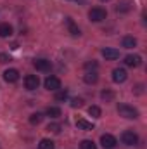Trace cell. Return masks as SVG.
Wrapping results in <instances>:
<instances>
[{"label":"cell","instance_id":"obj_1","mask_svg":"<svg viewBox=\"0 0 147 149\" xmlns=\"http://www.w3.org/2000/svg\"><path fill=\"white\" fill-rule=\"evenodd\" d=\"M118 113L119 116L126 118V120H135L139 118V111L133 108V106H128V104H118Z\"/></svg>","mask_w":147,"mask_h":149},{"label":"cell","instance_id":"obj_2","mask_svg":"<svg viewBox=\"0 0 147 149\" xmlns=\"http://www.w3.org/2000/svg\"><path fill=\"white\" fill-rule=\"evenodd\" d=\"M106 17H107V12H106V9H102V7H92V9L88 10V19L94 21V23H101V21H104Z\"/></svg>","mask_w":147,"mask_h":149},{"label":"cell","instance_id":"obj_3","mask_svg":"<svg viewBox=\"0 0 147 149\" xmlns=\"http://www.w3.org/2000/svg\"><path fill=\"white\" fill-rule=\"evenodd\" d=\"M121 142L125 146H137L139 144V135L133 130H125L121 134Z\"/></svg>","mask_w":147,"mask_h":149},{"label":"cell","instance_id":"obj_4","mask_svg":"<svg viewBox=\"0 0 147 149\" xmlns=\"http://www.w3.org/2000/svg\"><path fill=\"white\" fill-rule=\"evenodd\" d=\"M116 144H118V141H116V137L111 135V134H104V135L101 137V146L104 149H112V148H116Z\"/></svg>","mask_w":147,"mask_h":149},{"label":"cell","instance_id":"obj_5","mask_svg":"<svg viewBox=\"0 0 147 149\" xmlns=\"http://www.w3.org/2000/svg\"><path fill=\"white\" fill-rule=\"evenodd\" d=\"M128 68H139L140 64H142V57L140 56H137V54H128L126 57H125V61H123Z\"/></svg>","mask_w":147,"mask_h":149},{"label":"cell","instance_id":"obj_6","mask_svg":"<svg viewBox=\"0 0 147 149\" xmlns=\"http://www.w3.org/2000/svg\"><path fill=\"white\" fill-rule=\"evenodd\" d=\"M45 88L47 90H59L61 88V80L57 76H47L45 78Z\"/></svg>","mask_w":147,"mask_h":149},{"label":"cell","instance_id":"obj_7","mask_svg":"<svg viewBox=\"0 0 147 149\" xmlns=\"http://www.w3.org/2000/svg\"><path fill=\"white\" fill-rule=\"evenodd\" d=\"M33 66L37 68V71L45 73V71H50V68H52V63H50L49 59H35V61H33Z\"/></svg>","mask_w":147,"mask_h":149},{"label":"cell","instance_id":"obj_8","mask_svg":"<svg viewBox=\"0 0 147 149\" xmlns=\"http://www.w3.org/2000/svg\"><path fill=\"white\" fill-rule=\"evenodd\" d=\"M126 78H128V73H126V70H123V68H116V70L112 71V81H114V83H125Z\"/></svg>","mask_w":147,"mask_h":149},{"label":"cell","instance_id":"obj_9","mask_svg":"<svg viewBox=\"0 0 147 149\" xmlns=\"http://www.w3.org/2000/svg\"><path fill=\"white\" fill-rule=\"evenodd\" d=\"M38 85H40V80H38L37 74H28V76L24 78V87H26L28 90H37Z\"/></svg>","mask_w":147,"mask_h":149},{"label":"cell","instance_id":"obj_10","mask_svg":"<svg viewBox=\"0 0 147 149\" xmlns=\"http://www.w3.org/2000/svg\"><path fill=\"white\" fill-rule=\"evenodd\" d=\"M3 80H5L7 83H16V81L19 80V71L14 70V68L5 70V71H3Z\"/></svg>","mask_w":147,"mask_h":149},{"label":"cell","instance_id":"obj_11","mask_svg":"<svg viewBox=\"0 0 147 149\" xmlns=\"http://www.w3.org/2000/svg\"><path fill=\"white\" fill-rule=\"evenodd\" d=\"M102 57H104L106 61H116V59L119 57V50L106 47V49H102Z\"/></svg>","mask_w":147,"mask_h":149},{"label":"cell","instance_id":"obj_12","mask_svg":"<svg viewBox=\"0 0 147 149\" xmlns=\"http://www.w3.org/2000/svg\"><path fill=\"white\" fill-rule=\"evenodd\" d=\"M66 26H68V30H69V33L73 37H78L80 35V28H78V24L74 23L71 17H66Z\"/></svg>","mask_w":147,"mask_h":149},{"label":"cell","instance_id":"obj_13","mask_svg":"<svg viewBox=\"0 0 147 149\" xmlns=\"http://www.w3.org/2000/svg\"><path fill=\"white\" fill-rule=\"evenodd\" d=\"M83 80H85V83L94 85V83H97L99 74H97V71H87V73H85V76H83Z\"/></svg>","mask_w":147,"mask_h":149},{"label":"cell","instance_id":"obj_14","mask_svg":"<svg viewBox=\"0 0 147 149\" xmlns=\"http://www.w3.org/2000/svg\"><path fill=\"white\" fill-rule=\"evenodd\" d=\"M12 35V26L9 23H0V37L2 38H7Z\"/></svg>","mask_w":147,"mask_h":149},{"label":"cell","instance_id":"obj_15","mask_svg":"<svg viewBox=\"0 0 147 149\" xmlns=\"http://www.w3.org/2000/svg\"><path fill=\"white\" fill-rule=\"evenodd\" d=\"M76 127H78L80 130H94V123H92V121H87V120H83V118L76 120Z\"/></svg>","mask_w":147,"mask_h":149},{"label":"cell","instance_id":"obj_16","mask_svg":"<svg viewBox=\"0 0 147 149\" xmlns=\"http://www.w3.org/2000/svg\"><path fill=\"white\" fill-rule=\"evenodd\" d=\"M121 45H123L125 49H133V47H137V38L123 37V38H121Z\"/></svg>","mask_w":147,"mask_h":149},{"label":"cell","instance_id":"obj_17","mask_svg":"<svg viewBox=\"0 0 147 149\" xmlns=\"http://www.w3.org/2000/svg\"><path fill=\"white\" fill-rule=\"evenodd\" d=\"M130 9H132V2H128V0L119 2V3H118V7H116V10H118V12H128Z\"/></svg>","mask_w":147,"mask_h":149},{"label":"cell","instance_id":"obj_18","mask_svg":"<svg viewBox=\"0 0 147 149\" xmlns=\"http://www.w3.org/2000/svg\"><path fill=\"white\" fill-rule=\"evenodd\" d=\"M47 116H50V118H59V116H61V108H57V106H49V108H47Z\"/></svg>","mask_w":147,"mask_h":149},{"label":"cell","instance_id":"obj_19","mask_svg":"<svg viewBox=\"0 0 147 149\" xmlns=\"http://www.w3.org/2000/svg\"><path fill=\"white\" fill-rule=\"evenodd\" d=\"M38 149H54V142L50 139H42L38 144Z\"/></svg>","mask_w":147,"mask_h":149},{"label":"cell","instance_id":"obj_20","mask_svg":"<svg viewBox=\"0 0 147 149\" xmlns=\"http://www.w3.org/2000/svg\"><path fill=\"white\" fill-rule=\"evenodd\" d=\"M80 149H97V146H95V142H94V141L85 139V141H81V142H80Z\"/></svg>","mask_w":147,"mask_h":149},{"label":"cell","instance_id":"obj_21","mask_svg":"<svg viewBox=\"0 0 147 149\" xmlns=\"http://www.w3.org/2000/svg\"><path fill=\"white\" fill-rule=\"evenodd\" d=\"M42 120H43V114H42V113H33V114L30 116V123H31V125L42 123Z\"/></svg>","mask_w":147,"mask_h":149},{"label":"cell","instance_id":"obj_22","mask_svg":"<svg viewBox=\"0 0 147 149\" xmlns=\"http://www.w3.org/2000/svg\"><path fill=\"white\" fill-rule=\"evenodd\" d=\"M88 114H90L92 118H101L102 111H101L99 106H90V108H88Z\"/></svg>","mask_w":147,"mask_h":149},{"label":"cell","instance_id":"obj_23","mask_svg":"<svg viewBox=\"0 0 147 149\" xmlns=\"http://www.w3.org/2000/svg\"><path fill=\"white\" fill-rule=\"evenodd\" d=\"M101 97H102V99H104L106 102H111V101L114 99V94H112L111 90H107V88H106V90H102V94H101Z\"/></svg>","mask_w":147,"mask_h":149},{"label":"cell","instance_id":"obj_24","mask_svg":"<svg viewBox=\"0 0 147 149\" xmlns=\"http://www.w3.org/2000/svg\"><path fill=\"white\" fill-rule=\"evenodd\" d=\"M47 130L52 132V134H59V132H61V125H59V123H50V125L47 127Z\"/></svg>","mask_w":147,"mask_h":149},{"label":"cell","instance_id":"obj_25","mask_svg":"<svg viewBox=\"0 0 147 149\" xmlns=\"http://www.w3.org/2000/svg\"><path fill=\"white\" fill-rule=\"evenodd\" d=\"M97 66H99V64H97L95 61H88V63H85V70H87V71H90V70H92V71H95V70H97Z\"/></svg>","mask_w":147,"mask_h":149},{"label":"cell","instance_id":"obj_26","mask_svg":"<svg viewBox=\"0 0 147 149\" xmlns=\"http://www.w3.org/2000/svg\"><path fill=\"white\" fill-rule=\"evenodd\" d=\"M68 99V90H61L55 94V101H66Z\"/></svg>","mask_w":147,"mask_h":149},{"label":"cell","instance_id":"obj_27","mask_svg":"<svg viewBox=\"0 0 147 149\" xmlns=\"http://www.w3.org/2000/svg\"><path fill=\"white\" fill-rule=\"evenodd\" d=\"M83 106V99L81 97H74L71 101V108H81Z\"/></svg>","mask_w":147,"mask_h":149},{"label":"cell","instance_id":"obj_28","mask_svg":"<svg viewBox=\"0 0 147 149\" xmlns=\"http://www.w3.org/2000/svg\"><path fill=\"white\" fill-rule=\"evenodd\" d=\"M9 61H10V57L2 52V54H0V64H5V63H9Z\"/></svg>","mask_w":147,"mask_h":149},{"label":"cell","instance_id":"obj_29","mask_svg":"<svg viewBox=\"0 0 147 149\" xmlns=\"http://www.w3.org/2000/svg\"><path fill=\"white\" fill-rule=\"evenodd\" d=\"M69 2H76V3H81V5L87 3V0H69Z\"/></svg>","mask_w":147,"mask_h":149},{"label":"cell","instance_id":"obj_30","mask_svg":"<svg viewBox=\"0 0 147 149\" xmlns=\"http://www.w3.org/2000/svg\"><path fill=\"white\" fill-rule=\"evenodd\" d=\"M101 2H109V0H101Z\"/></svg>","mask_w":147,"mask_h":149}]
</instances>
